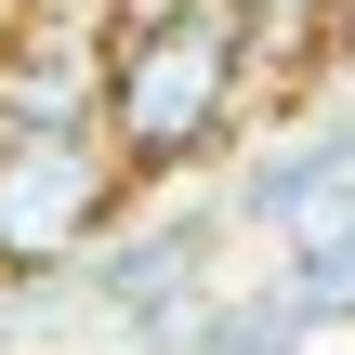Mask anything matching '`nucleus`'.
Instances as JSON below:
<instances>
[{
	"instance_id": "obj_1",
	"label": "nucleus",
	"mask_w": 355,
	"mask_h": 355,
	"mask_svg": "<svg viewBox=\"0 0 355 355\" xmlns=\"http://www.w3.org/2000/svg\"><path fill=\"white\" fill-rule=\"evenodd\" d=\"M250 13L237 0H184L158 26H119L105 40V145L119 171H171L198 145L237 132V92H250Z\"/></svg>"
},
{
	"instance_id": "obj_2",
	"label": "nucleus",
	"mask_w": 355,
	"mask_h": 355,
	"mask_svg": "<svg viewBox=\"0 0 355 355\" xmlns=\"http://www.w3.org/2000/svg\"><path fill=\"white\" fill-rule=\"evenodd\" d=\"M119 145L105 132H0V277H53L105 237L119 211Z\"/></svg>"
}]
</instances>
